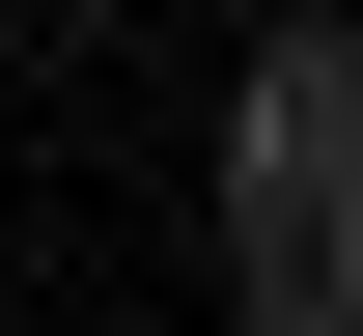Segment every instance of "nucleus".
<instances>
[{"instance_id":"f257e3e1","label":"nucleus","mask_w":363,"mask_h":336,"mask_svg":"<svg viewBox=\"0 0 363 336\" xmlns=\"http://www.w3.org/2000/svg\"><path fill=\"white\" fill-rule=\"evenodd\" d=\"M224 308L363 336V28H252V85H224Z\"/></svg>"}]
</instances>
